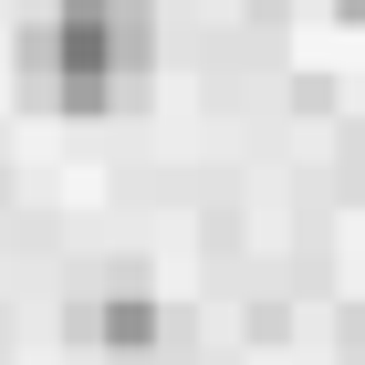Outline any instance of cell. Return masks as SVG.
<instances>
[{
	"instance_id": "obj_1",
	"label": "cell",
	"mask_w": 365,
	"mask_h": 365,
	"mask_svg": "<svg viewBox=\"0 0 365 365\" xmlns=\"http://www.w3.org/2000/svg\"><path fill=\"white\" fill-rule=\"evenodd\" d=\"M21 63L63 115H115L125 84L157 63V0H53Z\"/></svg>"
},
{
	"instance_id": "obj_3",
	"label": "cell",
	"mask_w": 365,
	"mask_h": 365,
	"mask_svg": "<svg viewBox=\"0 0 365 365\" xmlns=\"http://www.w3.org/2000/svg\"><path fill=\"white\" fill-rule=\"evenodd\" d=\"M334 11H344V21H365V0H334Z\"/></svg>"
},
{
	"instance_id": "obj_2",
	"label": "cell",
	"mask_w": 365,
	"mask_h": 365,
	"mask_svg": "<svg viewBox=\"0 0 365 365\" xmlns=\"http://www.w3.org/2000/svg\"><path fill=\"white\" fill-rule=\"evenodd\" d=\"M73 334L105 344V355H157V344H168V313L146 303L136 282H115L105 303H73Z\"/></svg>"
}]
</instances>
